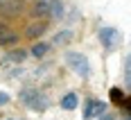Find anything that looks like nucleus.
Segmentation results:
<instances>
[{
	"mask_svg": "<svg viewBox=\"0 0 131 120\" xmlns=\"http://www.w3.org/2000/svg\"><path fill=\"white\" fill-rule=\"evenodd\" d=\"M66 64L72 68L79 77H84V79L91 77V61H88L86 54H81V52H66Z\"/></svg>",
	"mask_w": 131,
	"mask_h": 120,
	"instance_id": "f257e3e1",
	"label": "nucleus"
},
{
	"mask_svg": "<svg viewBox=\"0 0 131 120\" xmlns=\"http://www.w3.org/2000/svg\"><path fill=\"white\" fill-rule=\"evenodd\" d=\"M20 100L25 102L29 109H34V111H45L48 109V97L43 93H39V91H34V88H25L23 93H20Z\"/></svg>",
	"mask_w": 131,
	"mask_h": 120,
	"instance_id": "f03ea898",
	"label": "nucleus"
},
{
	"mask_svg": "<svg viewBox=\"0 0 131 120\" xmlns=\"http://www.w3.org/2000/svg\"><path fill=\"white\" fill-rule=\"evenodd\" d=\"M97 39H100V43H102V48L113 50V48L118 45V41H120V32L115 29V27H102V29L97 32Z\"/></svg>",
	"mask_w": 131,
	"mask_h": 120,
	"instance_id": "7ed1b4c3",
	"label": "nucleus"
},
{
	"mask_svg": "<svg viewBox=\"0 0 131 120\" xmlns=\"http://www.w3.org/2000/svg\"><path fill=\"white\" fill-rule=\"evenodd\" d=\"M104 113H106V102H102V100H88L86 107H84L81 118L84 120H93V118H102Z\"/></svg>",
	"mask_w": 131,
	"mask_h": 120,
	"instance_id": "20e7f679",
	"label": "nucleus"
},
{
	"mask_svg": "<svg viewBox=\"0 0 131 120\" xmlns=\"http://www.w3.org/2000/svg\"><path fill=\"white\" fill-rule=\"evenodd\" d=\"M50 5H52V0H36L32 7V14L39 18H50Z\"/></svg>",
	"mask_w": 131,
	"mask_h": 120,
	"instance_id": "39448f33",
	"label": "nucleus"
},
{
	"mask_svg": "<svg viewBox=\"0 0 131 120\" xmlns=\"http://www.w3.org/2000/svg\"><path fill=\"white\" fill-rule=\"evenodd\" d=\"M72 36H75V32H72V29H61V32H57V34H54L52 43H54V45H66L68 41H72Z\"/></svg>",
	"mask_w": 131,
	"mask_h": 120,
	"instance_id": "423d86ee",
	"label": "nucleus"
},
{
	"mask_svg": "<svg viewBox=\"0 0 131 120\" xmlns=\"http://www.w3.org/2000/svg\"><path fill=\"white\" fill-rule=\"evenodd\" d=\"M77 104H79L77 93H66L63 97H61V107H63L66 111H72V109H77Z\"/></svg>",
	"mask_w": 131,
	"mask_h": 120,
	"instance_id": "0eeeda50",
	"label": "nucleus"
},
{
	"mask_svg": "<svg viewBox=\"0 0 131 120\" xmlns=\"http://www.w3.org/2000/svg\"><path fill=\"white\" fill-rule=\"evenodd\" d=\"M45 29H48V23H39V25L34 23V25L27 27V36H29V39H39V36L45 32Z\"/></svg>",
	"mask_w": 131,
	"mask_h": 120,
	"instance_id": "6e6552de",
	"label": "nucleus"
},
{
	"mask_svg": "<svg viewBox=\"0 0 131 120\" xmlns=\"http://www.w3.org/2000/svg\"><path fill=\"white\" fill-rule=\"evenodd\" d=\"M50 18H63V2L61 0H52V5H50Z\"/></svg>",
	"mask_w": 131,
	"mask_h": 120,
	"instance_id": "1a4fd4ad",
	"label": "nucleus"
},
{
	"mask_svg": "<svg viewBox=\"0 0 131 120\" xmlns=\"http://www.w3.org/2000/svg\"><path fill=\"white\" fill-rule=\"evenodd\" d=\"M25 57H27L25 50H12V52L7 54V59H9L12 64H23V61H25Z\"/></svg>",
	"mask_w": 131,
	"mask_h": 120,
	"instance_id": "9d476101",
	"label": "nucleus"
},
{
	"mask_svg": "<svg viewBox=\"0 0 131 120\" xmlns=\"http://www.w3.org/2000/svg\"><path fill=\"white\" fill-rule=\"evenodd\" d=\"M48 50H50V45H48V43H36V45L32 48V54H34L36 59H41V57H45Z\"/></svg>",
	"mask_w": 131,
	"mask_h": 120,
	"instance_id": "9b49d317",
	"label": "nucleus"
},
{
	"mask_svg": "<svg viewBox=\"0 0 131 120\" xmlns=\"http://www.w3.org/2000/svg\"><path fill=\"white\" fill-rule=\"evenodd\" d=\"M14 41H16V34H14V32H7V29H5V32L0 34V43H2V45H9Z\"/></svg>",
	"mask_w": 131,
	"mask_h": 120,
	"instance_id": "f8f14e48",
	"label": "nucleus"
},
{
	"mask_svg": "<svg viewBox=\"0 0 131 120\" xmlns=\"http://www.w3.org/2000/svg\"><path fill=\"white\" fill-rule=\"evenodd\" d=\"M124 82H127V88H131V57H127V64H124Z\"/></svg>",
	"mask_w": 131,
	"mask_h": 120,
	"instance_id": "ddd939ff",
	"label": "nucleus"
},
{
	"mask_svg": "<svg viewBox=\"0 0 131 120\" xmlns=\"http://www.w3.org/2000/svg\"><path fill=\"white\" fill-rule=\"evenodd\" d=\"M111 97H113L115 102H122V93H120V88H111Z\"/></svg>",
	"mask_w": 131,
	"mask_h": 120,
	"instance_id": "4468645a",
	"label": "nucleus"
},
{
	"mask_svg": "<svg viewBox=\"0 0 131 120\" xmlns=\"http://www.w3.org/2000/svg\"><path fill=\"white\" fill-rule=\"evenodd\" d=\"M9 102V93H5V91H0V107H5Z\"/></svg>",
	"mask_w": 131,
	"mask_h": 120,
	"instance_id": "2eb2a0df",
	"label": "nucleus"
},
{
	"mask_svg": "<svg viewBox=\"0 0 131 120\" xmlns=\"http://www.w3.org/2000/svg\"><path fill=\"white\" fill-rule=\"evenodd\" d=\"M100 120H113V116H111V113H104V116H102Z\"/></svg>",
	"mask_w": 131,
	"mask_h": 120,
	"instance_id": "dca6fc26",
	"label": "nucleus"
},
{
	"mask_svg": "<svg viewBox=\"0 0 131 120\" xmlns=\"http://www.w3.org/2000/svg\"><path fill=\"white\" fill-rule=\"evenodd\" d=\"M9 120H16V118H9ZM18 120H20V118H18Z\"/></svg>",
	"mask_w": 131,
	"mask_h": 120,
	"instance_id": "f3484780",
	"label": "nucleus"
},
{
	"mask_svg": "<svg viewBox=\"0 0 131 120\" xmlns=\"http://www.w3.org/2000/svg\"><path fill=\"white\" fill-rule=\"evenodd\" d=\"M124 120H131V118H124Z\"/></svg>",
	"mask_w": 131,
	"mask_h": 120,
	"instance_id": "a211bd4d",
	"label": "nucleus"
},
{
	"mask_svg": "<svg viewBox=\"0 0 131 120\" xmlns=\"http://www.w3.org/2000/svg\"><path fill=\"white\" fill-rule=\"evenodd\" d=\"M0 2H2V0H0Z\"/></svg>",
	"mask_w": 131,
	"mask_h": 120,
	"instance_id": "6ab92c4d",
	"label": "nucleus"
}]
</instances>
